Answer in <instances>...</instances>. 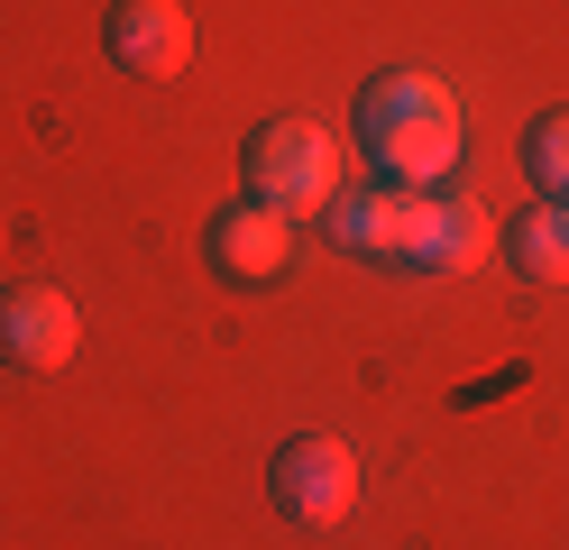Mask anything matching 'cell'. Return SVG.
Returning a JSON list of instances; mask_svg holds the SVG:
<instances>
[{
	"label": "cell",
	"mask_w": 569,
	"mask_h": 550,
	"mask_svg": "<svg viewBox=\"0 0 569 550\" xmlns=\"http://www.w3.org/2000/svg\"><path fill=\"white\" fill-rule=\"evenodd\" d=\"M506 257L532 284H569V202H532L506 220Z\"/></svg>",
	"instance_id": "cell-9"
},
{
	"label": "cell",
	"mask_w": 569,
	"mask_h": 550,
	"mask_svg": "<svg viewBox=\"0 0 569 550\" xmlns=\"http://www.w3.org/2000/svg\"><path fill=\"white\" fill-rule=\"evenodd\" d=\"M523 174L542 183L551 202H569V110H542V120H532V138H523Z\"/></svg>",
	"instance_id": "cell-10"
},
{
	"label": "cell",
	"mask_w": 569,
	"mask_h": 550,
	"mask_svg": "<svg viewBox=\"0 0 569 550\" xmlns=\"http://www.w3.org/2000/svg\"><path fill=\"white\" fill-rule=\"evenodd\" d=\"M459 92L441 83V73L422 64H386L359 83V157L377 166V183H413V193H432V183H450L459 166Z\"/></svg>",
	"instance_id": "cell-1"
},
{
	"label": "cell",
	"mask_w": 569,
	"mask_h": 550,
	"mask_svg": "<svg viewBox=\"0 0 569 550\" xmlns=\"http://www.w3.org/2000/svg\"><path fill=\"white\" fill-rule=\"evenodd\" d=\"M487 248H496V220H487L469 193H422V230H413V257H405V267H422V276H469Z\"/></svg>",
	"instance_id": "cell-8"
},
{
	"label": "cell",
	"mask_w": 569,
	"mask_h": 550,
	"mask_svg": "<svg viewBox=\"0 0 569 550\" xmlns=\"http://www.w3.org/2000/svg\"><path fill=\"white\" fill-rule=\"evenodd\" d=\"M202 257H211V276H230V284H276L295 267V220L267 211V202H230V211H211Z\"/></svg>",
	"instance_id": "cell-7"
},
{
	"label": "cell",
	"mask_w": 569,
	"mask_h": 550,
	"mask_svg": "<svg viewBox=\"0 0 569 550\" xmlns=\"http://www.w3.org/2000/svg\"><path fill=\"white\" fill-rule=\"evenodd\" d=\"M101 56L138 83H174V73L193 64V19L184 0H111V19H101Z\"/></svg>",
	"instance_id": "cell-5"
},
{
	"label": "cell",
	"mask_w": 569,
	"mask_h": 550,
	"mask_svg": "<svg viewBox=\"0 0 569 550\" xmlns=\"http://www.w3.org/2000/svg\"><path fill=\"white\" fill-rule=\"evenodd\" d=\"M74 349H83V312H74L64 284H47V276L0 284V358H10V367L56 377V367H74Z\"/></svg>",
	"instance_id": "cell-4"
},
{
	"label": "cell",
	"mask_w": 569,
	"mask_h": 550,
	"mask_svg": "<svg viewBox=\"0 0 569 550\" xmlns=\"http://www.w3.org/2000/svg\"><path fill=\"white\" fill-rule=\"evenodd\" d=\"M340 174H349L340 138H331V129H312V120H267V129H248V147H239V183H248V202H267V211H284V220L331 211Z\"/></svg>",
	"instance_id": "cell-2"
},
{
	"label": "cell",
	"mask_w": 569,
	"mask_h": 550,
	"mask_svg": "<svg viewBox=\"0 0 569 550\" xmlns=\"http://www.w3.org/2000/svg\"><path fill=\"white\" fill-rule=\"evenodd\" d=\"M267 487H276V513H284V523L331 532V523L359 513V450L331 440V431H303V440H284V450H276Z\"/></svg>",
	"instance_id": "cell-3"
},
{
	"label": "cell",
	"mask_w": 569,
	"mask_h": 550,
	"mask_svg": "<svg viewBox=\"0 0 569 550\" xmlns=\"http://www.w3.org/2000/svg\"><path fill=\"white\" fill-rule=\"evenodd\" d=\"M331 248L349 257H413V230H422V193L413 183H340L331 211H322Z\"/></svg>",
	"instance_id": "cell-6"
}]
</instances>
